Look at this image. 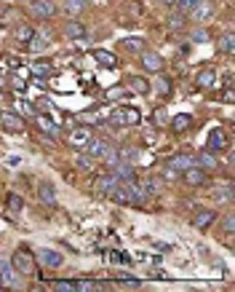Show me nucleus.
I'll return each mask as SVG.
<instances>
[{"label": "nucleus", "mask_w": 235, "mask_h": 292, "mask_svg": "<svg viewBox=\"0 0 235 292\" xmlns=\"http://www.w3.org/2000/svg\"><path fill=\"white\" fill-rule=\"evenodd\" d=\"M107 199L115 201V204H123V206H142V204L147 201V196L142 193V188H139L136 180H131V182L118 180V185L110 191Z\"/></svg>", "instance_id": "nucleus-1"}, {"label": "nucleus", "mask_w": 235, "mask_h": 292, "mask_svg": "<svg viewBox=\"0 0 235 292\" xmlns=\"http://www.w3.org/2000/svg\"><path fill=\"white\" fill-rule=\"evenodd\" d=\"M11 266L19 276H30L32 271H35V258H32V252L30 249H24V247H19L14 252V258H11Z\"/></svg>", "instance_id": "nucleus-2"}, {"label": "nucleus", "mask_w": 235, "mask_h": 292, "mask_svg": "<svg viewBox=\"0 0 235 292\" xmlns=\"http://www.w3.org/2000/svg\"><path fill=\"white\" fill-rule=\"evenodd\" d=\"M115 185H118V177H115V172L110 169V172L99 174L97 180H93V188H91V191H93V196H99V199H107L110 191H112Z\"/></svg>", "instance_id": "nucleus-3"}, {"label": "nucleus", "mask_w": 235, "mask_h": 292, "mask_svg": "<svg viewBox=\"0 0 235 292\" xmlns=\"http://www.w3.org/2000/svg\"><path fill=\"white\" fill-rule=\"evenodd\" d=\"M91 137H93V129H88V126H78V129H72V131H70L67 142H70V148H75V150H83Z\"/></svg>", "instance_id": "nucleus-4"}, {"label": "nucleus", "mask_w": 235, "mask_h": 292, "mask_svg": "<svg viewBox=\"0 0 235 292\" xmlns=\"http://www.w3.org/2000/svg\"><path fill=\"white\" fill-rule=\"evenodd\" d=\"M182 180L190 188H198V185H203L206 180H209V174H206V169H201L198 164H193L190 169H184V172H182Z\"/></svg>", "instance_id": "nucleus-5"}, {"label": "nucleus", "mask_w": 235, "mask_h": 292, "mask_svg": "<svg viewBox=\"0 0 235 292\" xmlns=\"http://www.w3.org/2000/svg\"><path fill=\"white\" fill-rule=\"evenodd\" d=\"M37 263L40 266H45V268H62V263H64V258H62V252H56V249H40L37 252Z\"/></svg>", "instance_id": "nucleus-6"}, {"label": "nucleus", "mask_w": 235, "mask_h": 292, "mask_svg": "<svg viewBox=\"0 0 235 292\" xmlns=\"http://www.w3.org/2000/svg\"><path fill=\"white\" fill-rule=\"evenodd\" d=\"M16 271L11 266V260H3L0 258V287H19V281H16Z\"/></svg>", "instance_id": "nucleus-7"}, {"label": "nucleus", "mask_w": 235, "mask_h": 292, "mask_svg": "<svg viewBox=\"0 0 235 292\" xmlns=\"http://www.w3.org/2000/svg\"><path fill=\"white\" fill-rule=\"evenodd\" d=\"M30 11L37 19H51L56 14V6L51 3V0H30Z\"/></svg>", "instance_id": "nucleus-8"}, {"label": "nucleus", "mask_w": 235, "mask_h": 292, "mask_svg": "<svg viewBox=\"0 0 235 292\" xmlns=\"http://www.w3.org/2000/svg\"><path fill=\"white\" fill-rule=\"evenodd\" d=\"M0 124H3V129L14 131V134H19V131H24V118H19L16 113H11V110L0 113Z\"/></svg>", "instance_id": "nucleus-9"}, {"label": "nucleus", "mask_w": 235, "mask_h": 292, "mask_svg": "<svg viewBox=\"0 0 235 292\" xmlns=\"http://www.w3.org/2000/svg\"><path fill=\"white\" fill-rule=\"evenodd\" d=\"M110 150V145H107V139H102V137H91L88 142H86V148H83V153H88L91 158H102Z\"/></svg>", "instance_id": "nucleus-10"}, {"label": "nucleus", "mask_w": 235, "mask_h": 292, "mask_svg": "<svg viewBox=\"0 0 235 292\" xmlns=\"http://www.w3.org/2000/svg\"><path fill=\"white\" fill-rule=\"evenodd\" d=\"M214 220H217V212H214V209H198L193 214V228L206 231V228H211Z\"/></svg>", "instance_id": "nucleus-11"}, {"label": "nucleus", "mask_w": 235, "mask_h": 292, "mask_svg": "<svg viewBox=\"0 0 235 292\" xmlns=\"http://www.w3.org/2000/svg\"><path fill=\"white\" fill-rule=\"evenodd\" d=\"M206 148L209 150H224L227 148V137H224V129H219V126H214L211 131H209V139H206Z\"/></svg>", "instance_id": "nucleus-12"}, {"label": "nucleus", "mask_w": 235, "mask_h": 292, "mask_svg": "<svg viewBox=\"0 0 235 292\" xmlns=\"http://www.w3.org/2000/svg\"><path fill=\"white\" fill-rule=\"evenodd\" d=\"M139 56H142V67H145V70H150V72H161V70H163V56H161V54L142 51Z\"/></svg>", "instance_id": "nucleus-13"}, {"label": "nucleus", "mask_w": 235, "mask_h": 292, "mask_svg": "<svg viewBox=\"0 0 235 292\" xmlns=\"http://www.w3.org/2000/svg\"><path fill=\"white\" fill-rule=\"evenodd\" d=\"M190 16L195 19V24H206V22H209V19L214 16V3H209V0H201Z\"/></svg>", "instance_id": "nucleus-14"}, {"label": "nucleus", "mask_w": 235, "mask_h": 292, "mask_svg": "<svg viewBox=\"0 0 235 292\" xmlns=\"http://www.w3.org/2000/svg\"><path fill=\"white\" fill-rule=\"evenodd\" d=\"M37 199H40L45 206H56V191H54V185L43 180L40 185H37Z\"/></svg>", "instance_id": "nucleus-15"}, {"label": "nucleus", "mask_w": 235, "mask_h": 292, "mask_svg": "<svg viewBox=\"0 0 235 292\" xmlns=\"http://www.w3.org/2000/svg\"><path fill=\"white\" fill-rule=\"evenodd\" d=\"M112 172H115L118 180H123V182H131V180H136V172H134V164H126V161H118L115 166H112Z\"/></svg>", "instance_id": "nucleus-16"}, {"label": "nucleus", "mask_w": 235, "mask_h": 292, "mask_svg": "<svg viewBox=\"0 0 235 292\" xmlns=\"http://www.w3.org/2000/svg\"><path fill=\"white\" fill-rule=\"evenodd\" d=\"M128 91L139 94V97H147V94H150V81L142 78V75H131V78H128Z\"/></svg>", "instance_id": "nucleus-17"}, {"label": "nucleus", "mask_w": 235, "mask_h": 292, "mask_svg": "<svg viewBox=\"0 0 235 292\" xmlns=\"http://www.w3.org/2000/svg\"><path fill=\"white\" fill-rule=\"evenodd\" d=\"M49 43H51V35H45V32H35L32 38H30V51L32 54H43L45 49H49Z\"/></svg>", "instance_id": "nucleus-18"}, {"label": "nucleus", "mask_w": 235, "mask_h": 292, "mask_svg": "<svg viewBox=\"0 0 235 292\" xmlns=\"http://www.w3.org/2000/svg\"><path fill=\"white\" fill-rule=\"evenodd\" d=\"M64 35L72 38V41H80V38H86V24L78 22V19H70V22L64 24Z\"/></svg>", "instance_id": "nucleus-19"}, {"label": "nucleus", "mask_w": 235, "mask_h": 292, "mask_svg": "<svg viewBox=\"0 0 235 292\" xmlns=\"http://www.w3.org/2000/svg\"><path fill=\"white\" fill-rule=\"evenodd\" d=\"M195 83H198V89H211L214 83H217V67H206L198 72V78H195Z\"/></svg>", "instance_id": "nucleus-20"}, {"label": "nucleus", "mask_w": 235, "mask_h": 292, "mask_svg": "<svg viewBox=\"0 0 235 292\" xmlns=\"http://www.w3.org/2000/svg\"><path fill=\"white\" fill-rule=\"evenodd\" d=\"M93 59H97L102 67H110V70H115V67H118V56L112 54V51H102V49H97V51H93Z\"/></svg>", "instance_id": "nucleus-21"}, {"label": "nucleus", "mask_w": 235, "mask_h": 292, "mask_svg": "<svg viewBox=\"0 0 235 292\" xmlns=\"http://www.w3.org/2000/svg\"><path fill=\"white\" fill-rule=\"evenodd\" d=\"M190 126H193V116H190V113H179V116L171 118V131H176V134H179V131H187Z\"/></svg>", "instance_id": "nucleus-22"}, {"label": "nucleus", "mask_w": 235, "mask_h": 292, "mask_svg": "<svg viewBox=\"0 0 235 292\" xmlns=\"http://www.w3.org/2000/svg\"><path fill=\"white\" fill-rule=\"evenodd\" d=\"M193 164H195V158H193V156H184V153H182V156H174V158H168V166H171V169H176V172H179V174L184 172V169H190Z\"/></svg>", "instance_id": "nucleus-23"}, {"label": "nucleus", "mask_w": 235, "mask_h": 292, "mask_svg": "<svg viewBox=\"0 0 235 292\" xmlns=\"http://www.w3.org/2000/svg\"><path fill=\"white\" fill-rule=\"evenodd\" d=\"M54 72V62L51 59H37L32 64V75L35 78H45V75H51Z\"/></svg>", "instance_id": "nucleus-24"}, {"label": "nucleus", "mask_w": 235, "mask_h": 292, "mask_svg": "<svg viewBox=\"0 0 235 292\" xmlns=\"http://www.w3.org/2000/svg\"><path fill=\"white\" fill-rule=\"evenodd\" d=\"M32 35H35L32 24H19V27H16V32H14V38H16V41L22 43V46L30 43V38H32Z\"/></svg>", "instance_id": "nucleus-25"}, {"label": "nucleus", "mask_w": 235, "mask_h": 292, "mask_svg": "<svg viewBox=\"0 0 235 292\" xmlns=\"http://www.w3.org/2000/svg\"><path fill=\"white\" fill-rule=\"evenodd\" d=\"M201 0H174V8L179 14H184V16H190L193 11H195V6H198Z\"/></svg>", "instance_id": "nucleus-26"}, {"label": "nucleus", "mask_w": 235, "mask_h": 292, "mask_svg": "<svg viewBox=\"0 0 235 292\" xmlns=\"http://www.w3.org/2000/svg\"><path fill=\"white\" fill-rule=\"evenodd\" d=\"M195 164L209 172V169H217V158H214L211 153H198V156H195Z\"/></svg>", "instance_id": "nucleus-27"}, {"label": "nucleus", "mask_w": 235, "mask_h": 292, "mask_svg": "<svg viewBox=\"0 0 235 292\" xmlns=\"http://www.w3.org/2000/svg\"><path fill=\"white\" fill-rule=\"evenodd\" d=\"M123 121H126V126H136L139 121H142L139 107H123Z\"/></svg>", "instance_id": "nucleus-28"}, {"label": "nucleus", "mask_w": 235, "mask_h": 292, "mask_svg": "<svg viewBox=\"0 0 235 292\" xmlns=\"http://www.w3.org/2000/svg\"><path fill=\"white\" fill-rule=\"evenodd\" d=\"M217 46H219L222 54H232V51H235V38H232V32H224V35L219 38Z\"/></svg>", "instance_id": "nucleus-29"}, {"label": "nucleus", "mask_w": 235, "mask_h": 292, "mask_svg": "<svg viewBox=\"0 0 235 292\" xmlns=\"http://www.w3.org/2000/svg\"><path fill=\"white\" fill-rule=\"evenodd\" d=\"M120 46H123L128 54H142V46H145V43H142V38H126Z\"/></svg>", "instance_id": "nucleus-30"}, {"label": "nucleus", "mask_w": 235, "mask_h": 292, "mask_svg": "<svg viewBox=\"0 0 235 292\" xmlns=\"http://www.w3.org/2000/svg\"><path fill=\"white\" fill-rule=\"evenodd\" d=\"M136 153H139L136 148H131V145H126V148H120V150H118V161L134 164V161H136Z\"/></svg>", "instance_id": "nucleus-31"}, {"label": "nucleus", "mask_w": 235, "mask_h": 292, "mask_svg": "<svg viewBox=\"0 0 235 292\" xmlns=\"http://www.w3.org/2000/svg\"><path fill=\"white\" fill-rule=\"evenodd\" d=\"M14 107H16L19 116H27V118H35V116H37L35 107L30 105V102H24V99H16V102H14Z\"/></svg>", "instance_id": "nucleus-32"}, {"label": "nucleus", "mask_w": 235, "mask_h": 292, "mask_svg": "<svg viewBox=\"0 0 235 292\" xmlns=\"http://www.w3.org/2000/svg\"><path fill=\"white\" fill-rule=\"evenodd\" d=\"M150 89H155L158 94H161V97H168V94H171V83H168V81L163 78V75H158V78H155V83H153Z\"/></svg>", "instance_id": "nucleus-33"}, {"label": "nucleus", "mask_w": 235, "mask_h": 292, "mask_svg": "<svg viewBox=\"0 0 235 292\" xmlns=\"http://www.w3.org/2000/svg\"><path fill=\"white\" fill-rule=\"evenodd\" d=\"M86 3H88V0H67V3H64V8H67L70 16H78L83 8H86Z\"/></svg>", "instance_id": "nucleus-34"}, {"label": "nucleus", "mask_w": 235, "mask_h": 292, "mask_svg": "<svg viewBox=\"0 0 235 292\" xmlns=\"http://www.w3.org/2000/svg\"><path fill=\"white\" fill-rule=\"evenodd\" d=\"M139 188H142L145 196H155L158 191H161V182H158V180H142V182H139Z\"/></svg>", "instance_id": "nucleus-35"}, {"label": "nucleus", "mask_w": 235, "mask_h": 292, "mask_svg": "<svg viewBox=\"0 0 235 292\" xmlns=\"http://www.w3.org/2000/svg\"><path fill=\"white\" fill-rule=\"evenodd\" d=\"M35 118H37V124H40V129L49 131V134H56V131H59V126H56L49 116H35Z\"/></svg>", "instance_id": "nucleus-36"}, {"label": "nucleus", "mask_w": 235, "mask_h": 292, "mask_svg": "<svg viewBox=\"0 0 235 292\" xmlns=\"http://www.w3.org/2000/svg\"><path fill=\"white\" fill-rule=\"evenodd\" d=\"M6 206H8L11 212H22V209H24V201H22V196L11 193V196H8V201H6Z\"/></svg>", "instance_id": "nucleus-37"}, {"label": "nucleus", "mask_w": 235, "mask_h": 292, "mask_svg": "<svg viewBox=\"0 0 235 292\" xmlns=\"http://www.w3.org/2000/svg\"><path fill=\"white\" fill-rule=\"evenodd\" d=\"M78 166L83 172H93V158L88 153H78Z\"/></svg>", "instance_id": "nucleus-38"}, {"label": "nucleus", "mask_w": 235, "mask_h": 292, "mask_svg": "<svg viewBox=\"0 0 235 292\" xmlns=\"http://www.w3.org/2000/svg\"><path fill=\"white\" fill-rule=\"evenodd\" d=\"M118 284H120V287H126V289H128V287H131V289H139V287H142V281H139L136 276H120V279H118Z\"/></svg>", "instance_id": "nucleus-39"}, {"label": "nucleus", "mask_w": 235, "mask_h": 292, "mask_svg": "<svg viewBox=\"0 0 235 292\" xmlns=\"http://www.w3.org/2000/svg\"><path fill=\"white\" fill-rule=\"evenodd\" d=\"M56 292H75V281H67V279H62V281H54L51 284Z\"/></svg>", "instance_id": "nucleus-40"}, {"label": "nucleus", "mask_w": 235, "mask_h": 292, "mask_svg": "<svg viewBox=\"0 0 235 292\" xmlns=\"http://www.w3.org/2000/svg\"><path fill=\"white\" fill-rule=\"evenodd\" d=\"M128 94V89H123V86H112V89H107V99H123Z\"/></svg>", "instance_id": "nucleus-41"}, {"label": "nucleus", "mask_w": 235, "mask_h": 292, "mask_svg": "<svg viewBox=\"0 0 235 292\" xmlns=\"http://www.w3.org/2000/svg\"><path fill=\"white\" fill-rule=\"evenodd\" d=\"M222 225H224V233H227V244L232 241V225H235V220H232V214H224V220H222Z\"/></svg>", "instance_id": "nucleus-42"}, {"label": "nucleus", "mask_w": 235, "mask_h": 292, "mask_svg": "<svg viewBox=\"0 0 235 292\" xmlns=\"http://www.w3.org/2000/svg\"><path fill=\"white\" fill-rule=\"evenodd\" d=\"M182 24H184V14H179V11H174L171 16H168V27H174V30H179Z\"/></svg>", "instance_id": "nucleus-43"}, {"label": "nucleus", "mask_w": 235, "mask_h": 292, "mask_svg": "<svg viewBox=\"0 0 235 292\" xmlns=\"http://www.w3.org/2000/svg\"><path fill=\"white\" fill-rule=\"evenodd\" d=\"M110 260L112 263H120V266H131V263H134L128 255H120V252H110Z\"/></svg>", "instance_id": "nucleus-44"}, {"label": "nucleus", "mask_w": 235, "mask_h": 292, "mask_svg": "<svg viewBox=\"0 0 235 292\" xmlns=\"http://www.w3.org/2000/svg\"><path fill=\"white\" fill-rule=\"evenodd\" d=\"M102 158H105V161H107V166L112 169V166H115V164H118V150H112V148H110V150H107V153H105V156H102Z\"/></svg>", "instance_id": "nucleus-45"}, {"label": "nucleus", "mask_w": 235, "mask_h": 292, "mask_svg": "<svg viewBox=\"0 0 235 292\" xmlns=\"http://www.w3.org/2000/svg\"><path fill=\"white\" fill-rule=\"evenodd\" d=\"M214 199H217V201H230L232 199V191H230V188H224V191L214 193Z\"/></svg>", "instance_id": "nucleus-46"}, {"label": "nucleus", "mask_w": 235, "mask_h": 292, "mask_svg": "<svg viewBox=\"0 0 235 292\" xmlns=\"http://www.w3.org/2000/svg\"><path fill=\"white\" fill-rule=\"evenodd\" d=\"M193 41L195 43H206V41H209V35H206V30H195L193 32Z\"/></svg>", "instance_id": "nucleus-47"}, {"label": "nucleus", "mask_w": 235, "mask_h": 292, "mask_svg": "<svg viewBox=\"0 0 235 292\" xmlns=\"http://www.w3.org/2000/svg\"><path fill=\"white\" fill-rule=\"evenodd\" d=\"M11 86H14L16 91H24V89H27V83H24L22 78H11Z\"/></svg>", "instance_id": "nucleus-48"}, {"label": "nucleus", "mask_w": 235, "mask_h": 292, "mask_svg": "<svg viewBox=\"0 0 235 292\" xmlns=\"http://www.w3.org/2000/svg\"><path fill=\"white\" fill-rule=\"evenodd\" d=\"M161 3H163V6H174V0H161Z\"/></svg>", "instance_id": "nucleus-49"}]
</instances>
